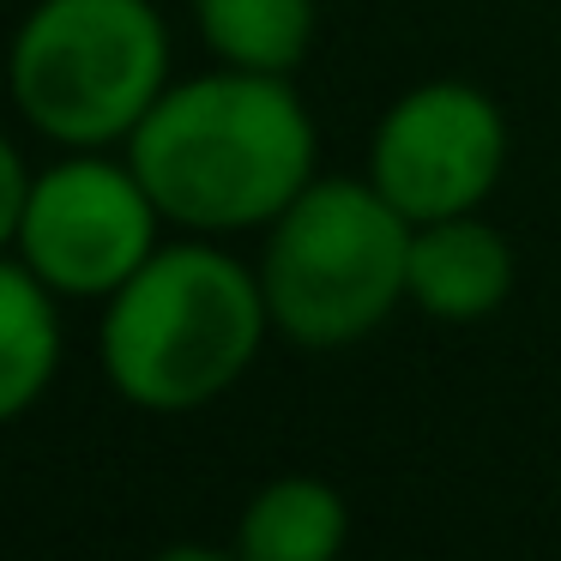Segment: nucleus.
I'll return each mask as SVG.
<instances>
[{"instance_id":"nucleus-1","label":"nucleus","mask_w":561,"mask_h":561,"mask_svg":"<svg viewBox=\"0 0 561 561\" xmlns=\"http://www.w3.org/2000/svg\"><path fill=\"white\" fill-rule=\"evenodd\" d=\"M320 134L284 73L211 67L170 85L127 139L163 224L194 236L266 230L314 182Z\"/></svg>"},{"instance_id":"nucleus-2","label":"nucleus","mask_w":561,"mask_h":561,"mask_svg":"<svg viewBox=\"0 0 561 561\" xmlns=\"http://www.w3.org/2000/svg\"><path fill=\"white\" fill-rule=\"evenodd\" d=\"M272 332L260 266L218 242H163L103 302L98 363L115 399L151 416H187L254 368Z\"/></svg>"},{"instance_id":"nucleus-3","label":"nucleus","mask_w":561,"mask_h":561,"mask_svg":"<svg viewBox=\"0 0 561 561\" xmlns=\"http://www.w3.org/2000/svg\"><path fill=\"white\" fill-rule=\"evenodd\" d=\"M411 272V224L387 206L375 182L314 175L266 224L260 290L272 332L302 351H344L387 327Z\"/></svg>"},{"instance_id":"nucleus-4","label":"nucleus","mask_w":561,"mask_h":561,"mask_svg":"<svg viewBox=\"0 0 561 561\" xmlns=\"http://www.w3.org/2000/svg\"><path fill=\"white\" fill-rule=\"evenodd\" d=\"M13 103L61 151L127 146L170 79V25L151 0H37L7 49Z\"/></svg>"},{"instance_id":"nucleus-5","label":"nucleus","mask_w":561,"mask_h":561,"mask_svg":"<svg viewBox=\"0 0 561 561\" xmlns=\"http://www.w3.org/2000/svg\"><path fill=\"white\" fill-rule=\"evenodd\" d=\"M163 211L134 163L103 151H67L37 170L31 211L13 254L73 302H110L151 254H158Z\"/></svg>"},{"instance_id":"nucleus-6","label":"nucleus","mask_w":561,"mask_h":561,"mask_svg":"<svg viewBox=\"0 0 561 561\" xmlns=\"http://www.w3.org/2000/svg\"><path fill=\"white\" fill-rule=\"evenodd\" d=\"M507 170V115L483 85L428 79L387 103L368 139V182L404 224L483 211Z\"/></svg>"},{"instance_id":"nucleus-7","label":"nucleus","mask_w":561,"mask_h":561,"mask_svg":"<svg viewBox=\"0 0 561 561\" xmlns=\"http://www.w3.org/2000/svg\"><path fill=\"white\" fill-rule=\"evenodd\" d=\"M404 296H411V308H423L428 320H447V327L489 320L513 296V242L483 211L411 224Z\"/></svg>"},{"instance_id":"nucleus-8","label":"nucleus","mask_w":561,"mask_h":561,"mask_svg":"<svg viewBox=\"0 0 561 561\" xmlns=\"http://www.w3.org/2000/svg\"><path fill=\"white\" fill-rule=\"evenodd\" d=\"M351 543V507L327 477H272L248 495L236 519V556L242 561H339Z\"/></svg>"},{"instance_id":"nucleus-9","label":"nucleus","mask_w":561,"mask_h":561,"mask_svg":"<svg viewBox=\"0 0 561 561\" xmlns=\"http://www.w3.org/2000/svg\"><path fill=\"white\" fill-rule=\"evenodd\" d=\"M61 368V296L19 254H0V428L25 416Z\"/></svg>"},{"instance_id":"nucleus-10","label":"nucleus","mask_w":561,"mask_h":561,"mask_svg":"<svg viewBox=\"0 0 561 561\" xmlns=\"http://www.w3.org/2000/svg\"><path fill=\"white\" fill-rule=\"evenodd\" d=\"M187 7H194L199 43L218 55V67L290 79L314 49V0H187Z\"/></svg>"},{"instance_id":"nucleus-11","label":"nucleus","mask_w":561,"mask_h":561,"mask_svg":"<svg viewBox=\"0 0 561 561\" xmlns=\"http://www.w3.org/2000/svg\"><path fill=\"white\" fill-rule=\"evenodd\" d=\"M31 163L19 158V146L0 134V254H13L19 248V230H25V211H31Z\"/></svg>"},{"instance_id":"nucleus-12","label":"nucleus","mask_w":561,"mask_h":561,"mask_svg":"<svg viewBox=\"0 0 561 561\" xmlns=\"http://www.w3.org/2000/svg\"><path fill=\"white\" fill-rule=\"evenodd\" d=\"M146 561H242V556H236V549H211V543H170Z\"/></svg>"}]
</instances>
